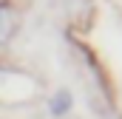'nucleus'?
Wrapping results in <instances>:
<instances>
[{"label":"nucleus","instance_id":"1","mask_svg":"<svg viewBox=\"0 0 122 119\" xmlns=\"http://www.w3.org/2000/svg\"><path fill=\"white\" fill-rule=\"evenodd\" d=\"M68 108H71V94H68V91H57V94L48 99V111H51V116H65Z\"/></svg>","mask_w":122,"mask_h":119}]
</instances>
